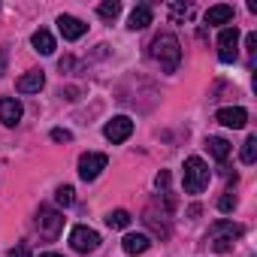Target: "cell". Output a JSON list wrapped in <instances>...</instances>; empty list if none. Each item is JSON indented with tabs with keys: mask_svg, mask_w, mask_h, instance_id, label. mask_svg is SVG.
I'll list each match as a JSON object with an SVG mask.
<instances>
[{
	"mask_svg": "<svg viewBox=\"0 0 257 257\" xmlns=\"http://www.w3.org/2000/svg\"><path fill=\"white\" fill-rule=\"evenodd\" d=\"M152 58L161 64L164 73H176V70H179V61H182V46H179V40H176L173 34L155 37V43H152Z\"/></svg>",
	"mask_w": 257,
	"mask_h": 257,
	"instance_id": "1",
	"label": "cell"
},
{
	"mask_svg": "<svg viewBox=\"0 0 257 257\" xmlns=\"http://www.w3.org/2000/svg\"><path fill=\"white\" fill-rule=\"evenodd\" d=\"M206 185H209V167H206L203 158L191 155V158L185 161V191H188V194H200Z\"/></svg>",
	"mask_w": 257,
	"mask_h": 257,
	"instance_id": "2",
	"label": "cell"
},
{
	"mask_svg": "<svg viewBox=\"0 0 257 257\" xmlns=\"http://www.w3.org/2000/svg\"><path fill=\"white\" fill-rule=\"evenodd\" d=\"M242 233H245V230H242L239 224L218 221V224H212L209 239H212V248H215V251H230V248H233V239H239Z\"/></svg>",
	"mask_w": 257,
	"mask_h": 257,
	"instance_id": "3",
	"label": "cell"
},
{
	"mask_svg": "<svg viewBox=\"0 0 257 257\" xmlns=\"http://www.w3.org/2000/svg\"><path fill=\"white\" fill-rule=\"evenodd\" d=\"M70 245H73V251H79V254L97 251V248H100V233L91 230V227H85V224H79V227L70 230Z\"/></svg>",
	"mask_w": 257,
	"mask_h": 257,
	"instance_id": "4",
	"label": "cell"
},
{
	"mask_svg": "<svg viewBox=\"0 0 257 257\" xmlns=\"http://www.w3.org/2000/svg\"><path fill=\"white\" fill-rule=\"evenodd\" d=\"M106 164H109V158L100 155V152L82 155V158H79V179H82V182H94V179L106 170Z\"/></svg>",
	"mask_w": 257,
	"mask_h": 257,
	"instance_id": "5",
	"label": "cell"
},
{
	"mask_svg": "<svg viewBox=\"0 0 257 257\" xmlns=\"http://www.w3.org/2000/svg\"><path fill=\"white\" fill-rule=\"evenodd\" d=\"M236 55H239V31L236 28H224L218 34V58L224 64H233Z\"/></svg>",
	"mask_w": 257,
	"mask_h": 257,
	"instance_id": "6",
	"label": "cell"
},
{
	"mask_svg": "<svg viewBox=\"0 0 257 257\" xmlns=\"http://www.w3.org/2000/svg\"><path fill=\"white\" fill-rule=\"evenodd\" d=\"M37 227H40V233H43L46 239H55V236L61 233V227H64V218H61V212L43 206L40 215H37Z\"/></svg>",
	"mask_w": 257,
	"mask_h": 257,
	"instance_id": "7",
	"label": "cell"
},
{
	"mask_svg": "<svg viewBox=\"0 0 257 257\" xmlns=\"http://www.w3.org/2000/svg\"><path fill=\"white\" fill-rule=\"evenodd\" d=\"M131 134H134V121L127 118V115H115V118L103 127V137H106L109 143H124Z\"/></svg>",
	"mask_w": 257,
	"mask_h": 257,
	"instance_id": "8",
	"label": "cell"
},
{
	"mask_svg": "<svg viewBox=\"0 0 257 257\" xmlns=\"http://www.w3.org/2000/svg\"><path fill=\"white\" fill-rule=\"evenodd\" d=\"M218 124H224V127H233V131H239V127H245L248 124V112L242 109V106H224V109H218Z\"/></svg>",
	"mask_w": 257,
	"mask_h": 257,
	"instance_id": "9",
	"label": "cell"
},
{
	"mask_svg": "<svg viewBox=\"0 0 257 257\" xmlns=\"http://www.w3.org/2000/svg\"><path fill=\"white\" fill-rule=\"evenodd\" d=\"M22 115H25V109H22V103L16 97H4V100H0V121H4L7 127H16L22 121Z\"/></svg>",
	"mask_w": 257,
	"mask_h": 257,
	"instance_id": "10",
	"label": "cell"
},
{
	"mask_svg": "<svg viewBox=\"0 0 257 257\" xmlns=\"http://www.w3.org/2000/svg\"><path fill=\"white\" fill-rule=\"evenodd\" d=\"M58 31L64 34V40H79V37H85L88 25L82 19H76V16H61L58 19Z\"/></svg>",
	"mask_w": 257,
	"mask_h": 257,
	"instance_id": "11",
	"label": "cell"
},
{
	"mask_svg": "<svg viewBox=\"0 0 257 257\" xmlns=\"http://www.w3.org/2000/svg\"><path fill=\"white\" fill-rule=\"evenodd\" d=\"M149 245H152V239H149L146 233H127V236L121 239V248H124V254H131V257H137V254H146V251H149Z\"/></svg>",
	"mask_w": 257,
	"mask_h": 257,
	"instance_id": "12",
	"label": "cell"
},
{
	"mask_svg": "<svg viewBox=\"0 0 257 257\" xmlns=\"http://www.w3.org/2000/svg\"><path fill=\"white\" fill-rule=\"evenodd\" d=\"M43 85H46L43 70H31V73H25V76L16 82V91H19V94H37Z\"/></svg>",
	"mask_w": 257,
	"mask_h": 257,
	"instance_id": "13",
	"label": "cell"
},
{
	"mask_svg": "<svg viewBox=\"0 0 257 257\" xmlns=\"http://www.w3.org/2000/svg\"><path fill=\"white\" fill-rule=\"evenodd\" d=\"M203 22H206V25H227V22H233V7H227V4L209 7L206 16H203Z\"/></svg>",
	"mask_w": 257,
	"mask_h": 257,
	"instance_id": "14",
	"label": "cell"
},
{
	"mask_svg": "<svg viewBox=\"0 0 257 257\" xmlns=\"http://www.w3.org/2000/svg\"><path fill=\"white\" fill-rule=\"evenodd\" d=\"M152 25V7L149 4H140L134 13H131V19H127V28L131 31H143V28H149Z\"/></svg>",
	"mask_w": 257,
	"mask_h": 257,
	"instance_id": "15",
	"label": "cell"
},
{
	"mask_svg": "<svg viewBox=\"0 0 257 257\" xmlns=\"http://www.w3.org/2000/svg\"><path fill=\"white\" fill-rule=\"evenodd\" d=\"M31 46H34L40 55H52V52H55V37H52L46 28H40V31H34V37H31Z\"/></svg>",
	"mask_w": 257,
	"mask_h": 257,
	"instance_id": "16",
	"label": "cell"
},
{
	"mask_svg": "<svg viewBox=\"0 0 257 257\" xmlns=\"http://www.w3.org/2000/svg\"><path fill=\"white\" fill-rule=\"evenodd\" d=\"M206 146H209V152H212V158H215V161H221V164H224V161L230 158V143H227V140H221V137H209V140H206Z\"/></svg>",
	"mask_w": 257,
	"mask_h": 257,
	"instance_id": "17",
	"label": "cell"
},
{
	"mask_svg": "<svg viewBox=\"0 0 257 257\" xmlns=\"http://www.w3.org/2000/svg\"><path fill=\"white\" fill-rule=\"evenodd\" d=\"M106 224H109L112 230H124V227H131V212H127V209H115V212H109V215H106Z\"/></svg>",
	"mask_w": 257,
	"mask_h": 257,
	"instance_id": "18",
	"label": "cell"
},
{
	"mask_svg": "<svg viewBox=\"0 0 257 257\" xmlns=\"http://www.w3.org/2000/svg\"><path fill=\"white\" fill-rule=\"evenodd\" d=\"M118 13H121V4H118V0H106V4L97 7V16H100L103 22H115Z\"/></svg>",
	"mask_w": 257,
	"mask_h": 257,
	"instance_id": "19",
	"label": "cell"
},
{
	"mask_svg": "<svg viewBox=\"0 0 257 257\" xmlns=\"http://www.w3.org/2000/svg\"><path fill=\"white\" fill-rule=\"evenodd\" d=\"M242 164H254L257 161V137H248L245 143H242Z\"/></svg>",
	"mask_w": 257,
	"mask_h": 257,
	"instance_id": "20",
	"label": "cell"
},
{
	"mask_svg": "<svg viewBox=\"0 0 257 257\" xmlns=\"http://www.w3.org/2000/svg\"><path fill=\"white\" fill-rule=\"evenodd\" d=\"M73 194H76V191H73L70 185H61V188L55 191V200H58V206H64V209H67V206H73V200H76Z\"/></svg>",
	"mask_w": 257,
	"mask_h": 257,
	"instance_id": "21",
	"label": "cell"
},
{
	"mask_svg": "<svg viewBox=\"0 0 257 257\" xmlns=\"http://www.w3.org/2000/svg\"><path fill=\"white\" fill-rule=\"evenodd\" d=\"M218 209H221V212H233V209H236V197H233V191H227V194L218 200Z\"/></svg>",
	"mask_w": 257,
	"mask_h": 257,
	"instance_id": "22",
	"label": "cell"
},
{
	"mask_svg": "<svg viewBox=\"0 0 257 257\" xmlns=\"http://www.w3.org/2000/svg\"><path fill=\"white\" fill-rule=\"evenodd\" d=\"M52 140H55V143H73V134L64 131V127H55V131H52Z\"/></svg>",
	"mask_w": 257,
	"mask_h": 257,
	"instance_id": "23",
	"label": "cell"
},
{
	"mask_svg": "<svg viewBox=\"0 0 257 257\" xmlns=\"http://www.w3.org/2000/svg\"><path fill=\"white\" fill-rule=\"evenodd\" d=\"M10 257H31V248H28V245L22 242L19 248H10Z\"/></svg>",
	"mask_w": 257,
	"mask_h": 257,
	"instance_id": "24",
	"label": "cell"
},
{
	"mask_svg": "<svg viewBox=\"0 0 257 257\" xmlns=\"http://www.w3.org/2000/svg\"><path fill=\"white\" fill-rule=\"evenodd\" d=\"M254 46H257V34H248V37H245V49L254 52Z\"/></svg>",
	"mask_w": 257,
	"mask_h": 257,
	"instance_id": "25",
	"label": "cell"
},
{
	"mask_svg": "<svg viewBox=\"0 0 257 257\" xmlns=\"http://www.w3.org/2000/svg\"><path fill=\"white\" fill-rule=\"evenodd\" d=\"M167 185H170V173H161L158 176V188H167Z\"/></svg>",
	"mask_w": 257,
	"mask_h": 257,
	"instance_id": "26",
	"label": "cell"
},
{
	"mask_svg": "<svg viewBox=\"0 0 257 257\" xmlns=\"http://www.w3.org/2000/svg\"><path fill=\"white\" fill-rule=\"evenodd\" d=\"M4 73H7V52L0 49V76H4Z\"/></svg>",
	"mask_w": 257,
	"mask_h": 257,
	"instance_id": "27",
	"label": "cell"
},
{
	"mask_svg": "<svg viewBox=\"0 0 257 257\" xmlns=\"http://www.w3.org/2000/svg\"><path fill=\"white\" fill-rule=\"evenodd\" d=\"M40 257H64V254H55V251H46V254H40Z\"/></svg>",
	"mask_w": 257,
	"mask_h": 257,
	"instance_id": "28",
	"label": "cell"
}]
</instances>
